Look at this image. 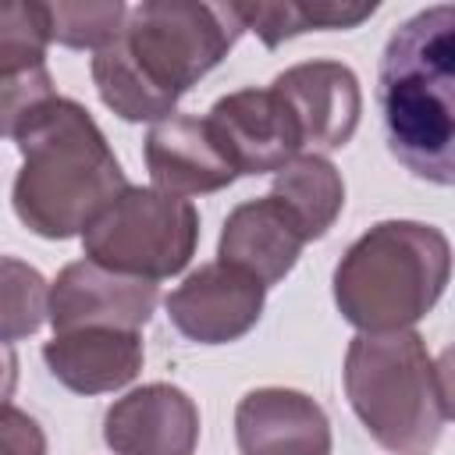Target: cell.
<instances>
[{
  "label": "cell",
  "mask_w": 455,
  "mask_h": 455,
  "mask_svg": "<svg viewBox=\"0 0 455 455\" xmlns=\"http://www.w3.org/2000/svg\"><path fill=\"white\" fill-rule=\"evenodd\" d=\"M21 171L11 188L14 217L39 238H75L96 213L128 188L124 171L92 121V114L68 96L36 107L14 135Z\"/></svg>",
  "instance_id": "6da1fadb"
},
{
  "label": "cell",
  "mask_w": 455,
  "mask_h": 455,
  "mask_svg": "<svg viewBox=\"0 0 455 455\" xmlns=\"http://www.w3.org/2000/svg\"><path fill=\"white\" fill-rule=\"evenodd\" d=\"M377 103L391 156L423 181H455V7L402 21L380 53Z\"/></svg>",
  "instance_id": "7a4b0ae2"
},
{
  "label": "cell",
  "mask_w": 455,
  "mask_h": 455,
  "mask_svg": "<svg viewBox=\"0 0 455 455\" xmlns=\"http://www.w3.org/2000/svg\"><path fill=\"white\" fill-rule=\"evenodd\" d=\"M451 242L423 220H380L334 267V306L363 334L409 331L444 295Z\"/></svg>",
  "instance_id": "3957f363"
},
{
  "label": "cell",
  "mask_w": 455,
  "mask_h": 455,
  "mask_svg": "<svg viewBox=\"0 0 455 455\" xmlns=\"http://www.w3.org/2000/svg\"><path fill=\"white\" fill-rule=\"evenodd\" d=\"M345 395L366 434L391 455H434L451 419L444 363L416 331H359L345 352Z\"/></svg>",
  "instance_id": "277c9868"
},
{
  "label": "cell",
  "mask_w": 455,
  "mask_h": 455,
  "mask_svg": "<svg viewBox=\"0 0 455 455\" xmlns=\"http://www.w3.org/2000/svg\"><path fill=\"white\" fill-rule=\"evenodd\" d=\"M242 32L231 4L146 0L128 7L117 39L146 85L178 107V100L228 57Z\"/></svg>",
  "instance_id": "5b68a950"
},
{
  "label": "cell",
  "mask_w": 455,
  "mask_h": 455,
  "mask_svg": "<svg viewBox=\"0 0 455 455\" xmlns=\"http://www.w3.org/2000/svg\"><path fill=\"white\" fill-rule=\"evenodd\" d=\"M199 245V213L160 188H121L82 231L85 259L142 281H164L188 267Z\"/></svg>",
  "instance_id": "8992f818"
},
{
  "label": "cell",
  "mask_w": 455,
  "mask_h": 455,
  "mask_svg": "<svg viewBox=\"0 0 455 455\" xmlns=\"http://www.w3.org/2000/svg\"><path fill=\"white\" fill-rule=\"evenodd\" d=\"M267 288L238 267L220 259L192 270L171 295L167 316L171 323L199 345H228L256 327L263 316Z\"/></svg>",
  "instance_id": "52a82bcc"
},
{
  "label": "cell",
  "mask_w": 455,
  "mask_h": 455,
  "mask_svg": "<svg viewBox=\"0 0 455 455\" xmlns=\"http://www.w3.org/2000/svg\"><path fill=\"white\" fill-rule=\"evenodd\" d=\"M156 299L160 291L153 281L124 277L89 259H75L50 284L46 316L53 323V334L82 331V327L139 331L149 323Z\"/></svg>",
  "instance_id": "ba28073f"
},
{
  "label": "cell",
  "mask_w": 455,
  "mask_h": 455,
  "mask_svg": "<svg viewBox=\"0 0 455 455\" xmlns=\"http://www.w3.org/2000/svg\"><path fill=\"white\" fill-rule=\"evenodd\" d=\"M206 124L235 174H277L302 149L299 128L274 89H238L220 96Z\"/></svg>",
  "instance_id": "9c48e42d"
},
{
  "label": "cell",
  "mask_w": 455,
  "mask_h": 455,
  "mask_svg": "<svg viewBox=\"0 0 455 455\" xmlns=\"http://www.w3.org/2000/svg\"><path fill=\"white\" fill-rule=\"evenodd\" d=\"M270 89L288 107L302 146H309L316 156L341 149L363 114V92L359 78L341 60H306L288 71H281Z\"/></svg>",
  "instance_id": "30bf717a"
},
{
  "label": "cell",
  "mask_w": 455,
  "mask_h": 455,
  "mask_svg": "<svg viewBox=\"0 0 455 455\" xmlns=\"http://www.w3.org/2000/svg\"><path fill=\"white\" fill-rule=\"evenodd\" d=\"M103 441L114 455H192L199 409L174 384H142L107 409Z\"/></svg>",
  "instance_id": "8fae6325"
},
{
  "label": "cell",
  "mask_w": 455,
  "mask_h": 455,
  "mask_svg": "<svg viewBox=\"0 0 455 455\" xmlns=\"http://www.w3.org/2000/svg\"><path fill=\"white\" fill-rule=\"evenodd\" d=\"M142 156L153 188L178 199L220 192L238 178L220 142L213 139L206 117H192V114H171L156 121L146 135Z\"/></svg>",
  "instance_id": "7c38bea8"
},
{
  "label": "cell",
  "mask_w": 455,
  "mask_h": 455,
  "mask_svg": "<svg viewBox=\"0 0 455 455\" xmlns=\"http://www.w3.org/2000/svg\"><path fill=\"white\" fill-rule=\"evenodd\" d=\"M242 455H331L327 412L295 387H256L235 409Z\"/></svg>",
  "instance_id": "4fadbf2b"
},
{
  "label": "cell",
  "mask_w": 455,
  "mask_h": 455,
  "mask_svg": "<svg viewBox=\"0 0 455 455\" xmlns=\"http://www.w3.org/2000/svg\"><path fill=\"white\" fill-rule=\"evenodd\" d=\"M306 245V235L299 220L288 213V206L274 196L238 203L220 231L217 256L228 267L245 270L263 288L284 281L291 267L299 263V252Z\"/></svg>",
  "instance_id": "5bb4252c"
},
{
  "label": "cell",
  "mask_w": 455,
  "mask_h": 455,
  "mask_svg": "<svg viewBox=\"0 0 455 455\" xmlns=\"http://www.w3.org/2000/svg\"><path fill=\"white\" fill-rule=\"evenodd\" d=\"M50 373L75 395H107L132 384L142 370V334L117 327H82L43 345Z\"/></svg>",
  "instance_id": "9a60e30c"
},
{
  "label": "cell",
  "mask_w": 455,
  "mask_h": 455,
  "mask_svg": "<svg viewBox=\"0 0 455 455\" xmlns=\"http://www.w3.org/2000/svg\"><path fill=\"white\" fill-rule=\"evenodd\" d=\"M242 28H252L263 46H281L291 36L302 32H323V28H355L373 11L377 0H270V4H231Z\"/></svg>",
  "instance_id": "2e32d148"
},
{
  "label": "cell",
  "mask_w": 455,
  "mask_h": 455,
  "mask_svg": "<svg viewBox=\"0 0 455 455\" xmlns=\"http://www.w3.org/2000/svg\"><path fill=\"white\" fill-rule=\"evenodd\" d=\"M270 196L288 206V213L302 228L306 242H313L334 228V220L345 206V181L327 156L302 153L274 174Z\"/></svg>",
  "instance_id": "e0dca14e"
},
{
  "label": "cell",
  "mask_w": 455,
  "mask_h": 455,
  "mask_svg": "<svg viewBox=\"0 0 455 455\" xmlns=\"http://www.w3.org/2000/svg\"><path fill=\"white\" fill-rule=\"evenodd\" d=\"M50 284L25 259L0 256V341H21L36 334L46 320Z\"/></svg>",
  "instance_id": "ac0fdd59"
},
{
  "label": "cell",
  "mask_w": 455,
  "mask_h": 455,
  "mask_svg": "<svg viewBox=\"0 0 455 455\" xmlns=\"http://www.w3.org/2000/svg\"><path fill=\"white\" fill-rule=\"evenodd\" d=\"M46 18H50V43L96 53L121 36L128 7L121 0H78V4L57 0L46 4Z\"/></svg>",
  "instance_id": "d6986e66"
},
{
  "label": "cell",
  "mask_w": 455,
  "mask_h": 455,
  "mask_svg": "<svg viewBox=\"0 0 455 455\" xmlns=\"http://www.w3.org/2000/svg\"><path fill=\"white\" fill-rule=\"evenodd\" d=\"M46 46H50L46 4L0 0V78L43 68Z\"/></svg>",
  "instance_id": "ffe728a7"
},
{
  "label": "cell",
  "mask_w": 455,
  "mask_h": 455,
  "mask_svg": "<svg viewBox=\"0 0 455 455\" xmlns=\"http://www.w3.org/2000/svg\"><path fill=\"white\" fill-rule=\"evenodd\" d=\"M53 96L57 92H53V78H50L46 64L32 68L25 75L0 78V139H7V135L14 139L18 128L25 124V117L36 107H43L46 100H53Z\"/></svg>",
  "instance_id": "44dd1931"
},
{
  "label": "cell",
  "mask_w": 455,
  "mask_h": 455,
  "mask_svg": "<svg viewBox=\"0 0 455 455\" xmlns=\"http://www.w3.org/2000/svg\"><path fill=\"white\" fill-rule=\"evenodd\" d=\"M0 455H46V434L25 409L0 405Z\"/></svg>",
  "instance_id": "7402d4cb"
},
{
  "label": "cell",
  "mask_w": 455,
  "mask_h": 455,
  "mask_svg": "<svg viewBox=\"0 0 455 455\" xmlns=\"http://www.w3.org/2000/svg\"><path fill=\"white\" fill-rule=\"evenodd\" d=\"M14 387H18V355L11 345L0 341V405H7Z\"/></svg>",
  "instance_id": "603a6c76"
}]
</instances>
